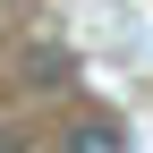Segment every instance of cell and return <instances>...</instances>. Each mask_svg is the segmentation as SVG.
Listing matches in <instances>:
<instances>
[{
    "mask_svg": "<svg viewBox=\"0 0 153 153\" xmlns=\"http://www.w3.org/2000/svg\"><path fill=\"white\" fill-rule=\"evenodd\" d=\"M68 153H128V136H119L111 119H76V128H68Z\"/></svg>",
    "mask_w": 153,
    "mask_h": 153,
    "instance_id": "obj_1",
    "label": "cell"
},
{
    "mask_svg": "<svg viewBox=\"0 0 153 153\" xmlns=\"http://www.w3.org/2000/svg\"><path fill=\"white\" fill-rule=\"evenodd\" d=\"M0 153H26V136H0Z\"/></svg>",
    "mask_w": 153,
    "mask_h": 153,
    "instance_id": "obj_2",
    "label": "cell"
}]
</instances>
